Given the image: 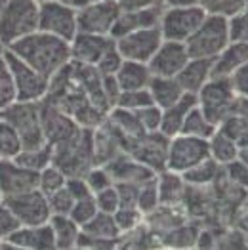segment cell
<instances>
[{
    "label": "cell",
    "mask_w": 248,
    "mask_h": 250,
    "mask_svg": "<svg viewBox=\"0 0 248 250\" xmlns=\"http://www.w3.org/2000/svg\"><path fill=\"white\" fill-rule=\"evenodd\" d=\"M6 50L16 54L20 60L29 63L33 69H37L48 79H52L58 71H62L71 62L69 42L44 31H35L10 44Z\"/></svg>",
    "instance_id": "1"
},
{
    "label": "cell",
    "mask_w": 248,
    "mask_h": 250,
    "mask_svg": "<svg viewBox=\"0 0 248 250\" xmlns=\"http://www.w3.org/2000/svg\"><path fill=\"white\" fill-rule=\"evenodd\" d=\"M39 31V0L0 2V46L10 44Z\"/></svg>",
    "instance_id": "2"
},
{
    "label": "cell",
    "mask_w": 248,
    "mask_h": 250,
    "mask_svg": "<svg viewBox=\"0 0 248 250\" xmlns=\"http://www.w3.org/2000/svg\"><path fill=\"white\" fill-rule=\"evenodd\" d=\"M229 44L227 18L208 12L199 29L186 41L189 58L199 60H214L222 54V50Z\"/></svg>",
    "instance_id": "3"
},
{
    "label": "cell",
    "mask_w": 248,
    "mask_h": 250,
    "mask_svg": "<svg viewBox=\"0 0 248 250\" xmlns=\"http://www.w3.org/2000/svg\"><path fill=\"white\" fill-rule=\"evenodd\" d=\"M52 149H54L52 163L58 168H62L67 174V178L84 176L96 165L94 146H92V130H88V128H81L75 138H71L65 144L52 147Z\"/></svg>",
    "instance_id": "4"
},
{
    "label": "cell",
    "mask_w": 248,
    "mask_h": 250,
    "mask_svg": "<svg viewBox=\"0 0 248 250\" xmlns=\"http://www.w3.org/2000/svg\"><path fill=\"white\" fill-rule=\"evenodd\" d=\"M239 100L241 98L235 94L229 77H212L197 94V105L216 126L235 113Z\"/></svg>",
    "instance_id": "5"
},
{
    "label": "cell",
    "mask_w": 248,
    "mask_h": 250,
    "mask_svg": "<svg viewBox=\"0 0 248 250\" xmlns=\"http://www.w3.org/2000/svg\"><path fill=\"white\" fill-rule=\"evenodd\" d=\"M0 119L16 130L21 149L46 144L41 123V102H14L0 111Z\"/></svg>",
    "instance_id": "6"
},
{
    "label": "cell",
    "mask_w": 248,
    "mask_h": 250,
    "mask_svg": "<svg viewBox=\"0 0 248 250\" xmlns=\"http://www.w3.org/2000/svg\"><path fill=\"white\" fill-rule=\"evenodd\" d=\"M207 10L201 4L165 6L159 21V29L165 41L186 42L207 18Z\"/></svg>",
    "instance_id": "7"
},
{
    "label": "cell",
    "mask_w": 248,
    "mask_h": 250,
    "mask_svg": "<svg viewBox=\"0 0 248 250\" xmlns=\"http://www.w3.org/2000/svg\"><path fill=\"white\" fill-rule=\"evenodd\" d=\"M2 52L12 73V81L16 88V102H42L48 94L50 79L39 73L37 69H33L29 63L20 60L10 50L2 48Z\"/></svg>",
    "instance_id": "8"
},
{
    "label": "cell",
    "mask_w": 248,
    "mask_h": 250,
    "mask_svg": "<svg viewBox=\"0 0 248 250\" xmlns=\"http://www.w3.org/2000/svg\"><path fill=\"white\" fill-rule=\"evenodd\" d=\"M39 31L71 42L79 33L77 8L67 0H39Z\"/></svg>",
    "instance_id": "9"
},
{
    "label": "cell",
    "mask_w": 248,
    "mask_h": 250,
    "mask_svg": "<svg viewBox=\"0 0 248 250\" xmlns=\"http://www.w3.org/2000/svg\"><path fill=\"white\" fill-rule=\"evenodd\" d=\"M210 157L208 151V140L187 136V134H176L168 140V153H166V170L184 174L189 168L203 163Z\"/></svg>",
    "instance_id": "10"
},
{
    "label": "cell",
    "mask_w": 248,
    "mask_h": 250,
    "mask_svg": "<svg viewBox=\"0 0 248 250\" xmlns=\"http://www.w3.org/2000/svg\"><path fill=\"white\" fill-rule=\"evenodd\" d=\"M168 140L163 132H145L138 138L124 142V153L134 157L136 161L144 163L153 172L166 170V153H168Z\"/></svg>",
    "instance_id": "11"
},
{
    "label": "cell",
    "mask_w": 248,
    "mask_h": 250,
    "mask_svg": "<svg viewBox=\"0 0 248 250\" xmlns=\"http://www.w3.org/2000/svg\"><path fill=\"white\" fill-rule=\"evenodd\" d=\"M121 6L117 0H96L77 10V23L79 33H92V35H109L113 25L121 14Z\"/></svg>",
    "instance_id": "12"
},
{
    "label": "cell",
    "mask_w": 248,
    "mask_h": 250,
    "mask_svg": "<svg viewBox=\"0 0 248 250\" xmlns=\"http://www.w3.org/2000/svg\"><path fill=\"white\" fill-rule=\"evenodd\" d=\"M163 41L165 39L159 27H145V29H138V31H132L128 35L115 39L117 50L121 52L123 60L142 63H149V60L155 56V52L159 50Z\"/></svg>",
    "instance_id": "13"
},
{
    "label": "cell",
    "mask_w": 248,
    "mask_h": 250,
    "mask_svg": "<svg viewBox=\"0 0 248 250\" xmlns=\"http://www.w3.org/2000/svg\"><path fill=\"white\" fill-rule=\"evenodd\" d=\"M18 218L20 226H41L48 224L52 218V210L48 205V197L39 188L20 193L16 197L4 199Z\"/></svg>",
    "instance_id": "14"
},
{
    "label": "cell",
    "mask_w": 248,
    "mask_h": 250,
    "mask_svg": "<svg viewBox=\"0 0 248 250\" xmlns=\"http://www.w3.org/2000/svg\"><path fill=\"white\" fill-rule=\"evenodd\" d=\"M41 123L42 132H44V140L52 147L69 142L81 130V126L77 125L65 111H62L60 107H56V105L46 102V100L41 102Z\"/></svg>",
    "instance_id": "15"
},
{
    "label": "cell",
    "mask_w": 248,
    "mask_h": 250,
    "mask_svg": "<svg viewBox=\"0 0 248 250\" xmlns=\"http://www.w3.org/2000/svg\"><path fill=\"white\" fill-rule=\"evenodd\" d=\"M186 42L163 41L155 56L149 60V71L153 77H178V73L189 62Z\"/></svg>",
    "instance_id": "16"
},
{
    "label": "cell",
    "mask_w": 248,
    "mask_h": 250,
    "mask_svg": "<svg viewBox=\"0 0 248 250\" xmlns=\"http://www.w3.org/2000/svg\"><path fill=\"white\" fill-rule=\"evenodd\" d=\"M39 188V172L21 167L16 159L0 161V197L10 199Z\"/></svg>",
    "instance_id": "17"
},
{
    "label": "cell",
    "mask_w": 248,
    "mask_h": 250,
    "mask_svg": "<svg viewBox=\"0 0 248 250\" xmlns=\"http://www.w3.org/2000/svg\"><path fill=\"white\" fill-rule=\"evenodd\" d=\"M71 60L84 65H98L109 48L115 46V39L109 35H92V33H77L69 42Z\"/></svg>",
    "instance_id": "18"
},
{
    "label": "cell",
    "mask_w": 248,
    "mask_h": 250,
    "mask_svg": "<svg viewBox=\"0 0 248 250\" xmlns=\"http://www.w3.org/2000/svg\"><path fill=\"white\" fill-rule=\"evenodd\" d=\"M165 6H147V8H134V10H121L119 18L113 25L111 37L119 39L132 31L145 29V27H159Z\"/></svg>",
    "instance_id": "19"
},
{
    "label": "cell",
    "mask_w": 248,
    "mask_h": 250,
    "mask_svg": "<svg viewBox=\"0 0 248 250\" xmlns=\"http://www.w3.org/2000/svg\"><path fill=\"white\" fill-rule=\"evenodd\" d=\"M2 247L23 250H52L56 249V243L50 224H41V226H20L4 241Z\"/></svg>",
    "instance_id": "20"
},
{
    "label": "cell",
    "mask_w": 248,
    "mask_h": 250,
    "mask_svg": "<svg viewBox=\"0 0 248 250\" xmlns=\"http://www.w3.org/2000/svg\"><path fill=\"white\" fill-rule=\"evenodd\" d=\"M103 167L109 170V174L115 180V184L117 182H128V184L142 186V184L153 180L157 176V172H153L149 167H145L144 163L136 161L128 153H121L119 157H115L113 161H109Z\"/></svg>",
    "instance_id": "21"
},
{
    "label": "cell",
    "mask_w": 248,
    "mask_h": 250,
    "mask_svg": "<svg viewBox=\"0 0 248 250\" xmlns=\"http://www.w3.org/2000/svg\"><path fill=\"white\" fill-rule=\"evenodd\" d=\"M212 62L214 60H199V58H191L186 63V67L178 73V83L184 88L186 94L197 96L201 92V88L212 79Z\"/></svg>",
    "instance_id": "22"
},
{
    "label": "cell",
    "mask_w": 248,
    "mask_h": 250,
    "mask_svg": "<svg viewBox=\"0 0 248 250\" xmlns=\"http://www.w3.org/2000/svg\"><path fill=\"white\" fill-rule=\"evenodd\" d=\"M248 63L247 42H231L212 62V77H231L239 67Z\"/></svg>",
    "instance_id": "23"
},
{
    "label": "cell",
    "mask_w": 248,
    "mask_h": 250,
    "mask_svg": "<svg viewBox=\"0 0 248 250\" xmlns=\"http://www.w3.org/2000/svg\"><path fill=\"white\" fill-rule=\"evenodd\" d=\"M195 105H197V96H193V94H184L174 105L163 109V119H161V128H159V132H163L166 138H172V136L180 134L187 113H189Z\"/></svg>",
    "instance_id": "24"
},
{
    "label": "cell",
    "mask_w": 248,
    "mask_h": 250,
    "mask_svg": "<svg viewBox=\"0 0 248 250\" xmlns=\"http://www.w3.org/2000/svg\"><path fill=\"white\" fill-rule=\"evenodd\" d=\"M186 180L182 174L172 172V170H163L157 174V189H159V199L161 205H170V207H180L187 191Z\"/></svg>",
    "instance_id": "25"
},
{
    "label": "cell",
    "mask_w": 248,
    "mask_h": 250,
    "mask_svg": "<svg viewBox=\"0 0 248 250\" xmlns=\"http://www.w3.org/2000/svg\"><path fill=\"white\" fill-rule=\"evenodd\" d=\"M151 71L149 65L142 62H130L124 60L119 67V71L115 73V79L123 90H138V88H147L149 81H151Z\"/></svg>",
    "instance_id": "26"
},
{
    "label": "cell",
    "mask_w": 248,
    "mask_h": 250,
    "mask_svg": "<svg viewBox=\"0 0 248 250\" xmlns=\"http://www.w3.org/2000/svg\"><path fill=\"white\" fill-rule=\"evenodd\" d=\"M147 88L153 98V104L159 105L161 109L174 105L186 94L176 77H151Z\"/></svg>",
    "instance_id": "27"
},
{
    "label": "cell",
    "mask_w": 248,
    "mask_h": 250,
    "mask_svg": "<svg viewBox=\"0 0 248 250\" xmlns=\"http://www.w3.org/2000/svg\"><path fill=\"white\" fill-rule=\"evenodd\" d=\"M50 228L54 233V243L58 250H73L77 249L79 237H81V226L71 216H58L54 214L50 218Z\"/></svg>",
    "instance_id": "28"
},
{
    "label": "cell",
    "mask_w": 248,
    "mask_h": 250,
    "mask_svg": "<svg viewBox=\"0 0 248 250\" xmlns=\"http://www.w3.org/2000/svg\"><path fill=\"white\" fill-rule=\"evenodd\" d=\"M105 119H107L109 125L113 126V128L123 136L124 142L145 134V130L142 128V125H140V119H138L136 111L123 109V107H111Z\"/></svg>",
    "instance_id": "29"
},
{
    "label": "cell",
    "mask_w": 248,
    "mask_h": 250,
    "mask_svg": "<svg viewBox=\"0 0 248 250\" xmlns=\"http://www.w3.org/2000/svg\"><path fill=\"white\" fill-rule=\"evenodd\" d=\"M182 176H184V180H186L189 188H207V186L214 184L216 180H220L224 176V167L220 163H216L212 157H208L203 163L189 168Z\"/></svg>",
    "instance_id": "30"
},
{
    "label": "cell",
    "mask_w": 248,
    "mask_h": 250,
    "mask_svg": "<svg viewBox=\"0 0 248 250\" xmlns=\"http://www.w3.org/2000/svg\"><path fill=\"white\" fill-rule=\"evenodd\" d=\"M208 151H210V157L224 167V165L233 163L239 157V144L229 134H226L224 130L218 128L208 138Z\"/></svg>",
    "instance_id": "31"
},
{
    "label": "cell",
    "mask_w": 248,
    "mask_h": 250,
    "mask_svg": "<svg viewBox=\"0 0 248 250\" xmlns=\"http://www.w3.org/2000/svg\"><path fill=\"white\" fill-rule=\"evenodd\" d=\"M83 233L90 235V237H96V239H103V241H111V243H117L119 247V237H121V229L115 222V216L109 214V212H98L88 224H84Z\"/></svg>",
    "instance_id": "32"
},
{
    "label": "cell",
    "mask_w": 248,
    "mask_h": 250,
    "mask_svg": "<svg viewBox=\"0 0 248 250\" xmlns=\"http://www.w3.org/2000/svg\"><path fill=\"white\" fill-rule=\"evenodd\" d=\"M52 159H54V149L50 144H42L37 147H23L16 155V161L21 167L29 168L33 172H41L42 168L52 165Z\"/></svg>",
    "instance_id": "33"
},
{
    "label": "cell",
    "mask_w": 248,
    "mask_h": 250,
    "mask_svg": "<svg viewBox=\"0 0 248 250\" xmlns=\"http://www.w3.org/2000/svg\"><path fill=\"white\" fill-rule=\"evenodd\" d=\"M216 130H218V126L214 125L207 115L203 113V109H201L199 105H195V107L187 113L180 134H187V136H195V138L208 140Z\"/></svg>",
    "instance_id": "34"
},
{
    "label": "cell",
    "mask_w": 248,
    "mask_h": 250,
    "mask_svg": "<svg viewBox=\"0 0 248 250\" xmlns=\"http://www.w3.org/2000/svg\"><path fill=\"white\" fill-rule=\"evenodd\" d=\"M67 184V174L63 172L62 168H58L54 163L48 165L46 168H42L39 172V189L48 197L52 193H56L58 189L65 188Z\"/></svg>",
    "instance_id": "35"
},
{
    "label": "cell",
    "mask_w": 248,
    "mask_h": 250,
    "mask_svg": "<svg viewBox=\"0 0 248 250\" xmlns=\"http://www.w3.org/2000/svg\"><path fill=\"white\" fill-rule=\"evenodd\" d=\"M136 207H138V210H140L144 216L151 214L153 210L161 207L159 189H157V176H155L153 180H149V182H145V184L140 186V189H138V203H136Z\"/></svg>",
    "instance_id": "36"
},
{
    "label": "cell",
    "mask_w": 248,
    "mask_h": 250,
    "mask_svg": "<svg viewBox=\"0 0 248 250\" xmlns=\"http://www.w3.org/2000/svg\"><path fill=\"white\" fill-rule=\"evenodd\" d=\"M21 151V142L16 134V130L8 123L0 119V161L16 159V155Z\"/></svg>",
    "instance_id": "37"
},
{
    "label": "cell",
    "mask_w": 248,
    "mask_h": 250,
    "mask_svg": "<svg viewBox=\"0 0 248 250\" xmlns=\"http://www.w3.org/2000/svg\"><path fill=\"white\" fill-rule=\"evenodd\" d=\"M153 104V98L149 94V88H138V90H123L115 102V107H123L130 111H138L145 105Z\"/></svg>",
    "instance_id": "38"
},
{
    "label": "cell",
    "mask_w": 248,
    "mask_h": 250,
    "mask_svg": "<svg viewBox=\"0 0 248 250\" xmlns=\"http://www.w3.org/2000/svg\"><path fill=\"white\" fill-rule=\"evenodd\" d=\"M14 102H16V88H14V81H12V73L6 63L4 52L0 50V111H4Z\"/></svg>",
    "instance_id": "39"
},
{
    "label": "cell",
    "mask_w": 248,
    "mask_h": 250,
    "mask_svg": "<svg viewBox=\"0 0 248 250\" xmlns=\"http://www.w3.org/2000/svg\"><path fill=\"white\" fill-rule=\"evenodd\" d=\"M84 180H86L88 188L92 191V195H96V193H100V191H103V189L115 186V180L111 178L109 170H107L103 165H94V167L84 174Z\"/></svg>",
    "instance_id": "40"
},
{
    "label": "cell",
    "mask_w": 248,
    "mask_h": 250,
    "mask_svg": "<svg viewBox=\"0 0 248 250\" xmlns=\"http://www.w3.org/2000/svg\"><path fill=\"white\" fill-rule=\"evenodd\" d=\"M98 205H96V199L94 195H88V197H83V199H77L73 208L69 212V216L83 228L84 224H88L96 214H98Z\"/></svg>",
    "instance_id": "41"
},
{
    "label": "cell",
    "mask_w": 248,
    "mask_h": 250,
    "mask_svg": "<svg viewBox=\"0 0 248 250\" xmlns=\"http://www.w3.org/2000/svg\"><path fill=\"white\" fill-rule=\"evenodd\" d=\"M113 216H115V222L121 229V235L140 228L145 220V216L138 208H124V207H121Z\"/></svg>",
    "instance_id": "42"
},
{
    "label": "cell",
    "mask_w": 248,
    "mask_h": 250,
    "mask_svg": "<svg viewBox=\"0 0 248 250\" xmlns=\"http://www.w3.org/2000/svg\"><path fill=\"white\" fill-rule=\"evenodd\" d=\"M48 205H50V210H52V216L58 214V216H69V212L75 205V197L69 193L67 188L58 189L56 193L48 195Z\"/></svg>",
    "instance_id": "43"
},
{
    "label": "cell",
    "mask_w": 248,
    "mask_h": 250,
    "mask_svg": "<svg viewBox=\"0 0 248 250\" xmlns=\"http://www.w3.org/2000/svg\"><path fill=\"white\" fill-rule=\"evenodd\" d=\"M138 119H140V125L145 132H159L161 128V119H163V109L159 105L151 104L145 105L142 109L136 111Z\"/></svg>",
    "instance_id": "44"
},
{
    "label": "cell",
    "mask_w": 248,
    "mask_h": 250,
    "mask_svg": "<svg viewBox=\"0 0 248 250\" xmlns=\"http://www.w3.org/2000/svg\"><path fill=\"white\" fill-rule=\"evenodd\" d=\"M20 228L18 218L14 216L12 208L8 207V203L0 197V247L4 245V241Z\"/></svg>",
    "instance_id": "45"
},
{
    "label": "cell",
    "mask_w": 248,
    "mask_h": 250,
    "mask_svg": "<svg viewBox=\"0 0 248 250\" xmlns=\"http://www.w3.org/2000/svg\"><path fill=\"white\" fill-rule=\"evenodd\" d=\"M229 25V41L231 42H247L248 44V12H241L227 20Z\"/></svg>",
    "instance_id": "46"
},
{
    "label": "cell",
    "mask_w": 248,
    "mask_h": 250,
    "mask_svg": "<svg viewBox=\"0 0 248 250\" xmlns=\"http://www.w3.org/2000/svg\"><path fill=\"white\" fill-rule=\"evenodd\" d=\"M224 176L229 184H235L237 188H248V167L239 159H235L229 165H224Z\"/></svg>",
    "instance_id": "47"
},
{
    "label": "cell",
    "mask_w": 248,
    "mask_h": 250,
    "mask_svg": "<svg viewBox=\"0 0 248 250\" xmlns=\"http://www.w3.org/2000/svg\"><path fill=\"white\" fill-rule=\"evenodd\" d=\"M123 62H124L123 56H121V52L117 50V42H115V46L109 48V50L105 52L103 58L98 62L96 69H98L102 75H115V73L119 71V67H121Z\"/></svg>",
    "instance_id": "48"
},
{
    "label": "cell",
    "mask_w": 248,
    "mask_h": 250,
    "mask_svg": "<svg viewBox=\"0 0 248 250\" xmlns=\"http://www.w3.org/2000/svg\"><path fill=\"white\" fill-rule=\"evenodd\" d=\"M94 199H96L98 210H102V212L115 214V212L119 210V193H117V188H115V186H111V188L96 193Z\"/></svg>",
    "instance_id": "49"
},
{
    "label": "cell",
    "mask_w": 248,
    "mask_h": 250,
    "mask_svg": "<svg viewBox=\"0 0 248 250\" xmlns=\"http://www.w3.org/2000/svg\"><path fill=\"white\" fill-rule=\"evenodd\" d=\"M117 193H119V208H138L136 203H138V189L140 186L136 184H128V182H117L115 184Z\"/></svg>",
    "instance_id": "50"
},
{
    "label": "cell",
    "mask_w": 248,
    "mask_h": 250,
    "mask_svg": "<svg viewBox=\"0 0 248 250\" xmlns=\"http://www.w3.org/2000/svg\"><path fill=\"white\" fill-rule=\"evenodd\" d=\"M245 10H247V0H218L216 6L210 12L220 14V16L229 20V18H233V16L245 12Z\"/></svg>",
    "instance_id": "51"
},
{
    "label": "cell",
    "mask_w": 248,
    "mask_h": 250,
    "mask_svg": "<svg viewBox=\"0 0 248 250\" xmlns=\"http://www.w3.org/2000/svg\"><path fill=\"white\" fill-rule=\"evenodd\" d=\"M229 83H231L235 94H237L239 98L248 100V63H245L243 67H239V69L229 77Z\"/></svg>",
    "instance_id": "52"
},
{
    "label": "cell",
    "mask_w": 248,
    "mask_h": 250,
    "mask_svg": "<svg viewBox=\"0 0 248 250\" xmlns=\"http://www.w3.org/2000/svg\"><path fill=\"white\" fill-rule=\"evenodd\" d=\"M65 188L69 189V193L75 197V201H77V199H83V197H88V195H92V191H90V188H88V184H86L84 176H71V178H67Z\"/></svg>",
    "instance_id": "53"
},
{
    "label": "cell",
    "mask_w": 248,
    "mask_h": 250,
    "mask_svg": "<svg viewBox=\"0 0 248 250\" xmlns=\"http://www.w3.org/2000/svg\"><path fill=\"white\" fill-rule=\"evenodd\" d=\"M123 10L147 8V6H165V0H117Z\"/></svg>",
    "instance_id": "54"
},
{
    "label": "cell",
    "mask_w": 248,
    "mask_h": 250,
    "mask_svg": "<svg viewBox=\"0 0 248 250\" xmlns=\"http://www.w3.org/2000/svg\"><path fill=\"white\" fill-rule=\"evenodd\" d=\"M241 163H245L248 167V140L247 142H241L239 144V157H237Z\"/></svg>",
    "instance_id": "55"
},
{
    "label": "cell",
    "mask_w": 248,
    "mask_h": 250,
    "mask_svg": "<svg viewBox=\"0 0 248 250\" xmlns=\"http://www.w3.org/2000/svg\"><path fill=\"white\" fill-rule=\"evenodd\" d=\"M187 4H199V0H165V6H187Z\"/></svg>",
    "instance_id": "56"
},
{
    "label": "cell",
    "mask_w": 248,
    "mask_h": 250,
    "mask_svg": "<svg viewBox=\"0 0 248 250\" xmlns=\"http://www.w3.org/2000/svg\"><path fill=\"white\" fill-rule=\"evenodd\" d=\"M67 2L79 10V8H83V6H86V4H92V2H96V0H67Z\"/></svg>",
    "instance_id": "57"
},
{
    "label": "cell",
    "mask_w": 248,
    "mask_h": 250,
    "mask_svg": "<svg viewBox=\"0 0 248 250\" xmlns=\"http://www.w3.org/2000/svg\"><path fill=\"white\" fill-rule=\"evenodd\" d=\"M216 2H218V0H199V4H201V6H203L207 12H210V10L216 6Z\"/></svg>",
    "instance_id": "58"
},
{
    "label": "cell",
    "mask_w": 248,
    "mask_h": 250,
    "mask_svg": "<svg viewBox=\"0 0 248 250\" xmlns=\"http://www.w3.org/2000/svg\"><path fill=\"white\" fill-rule=\"evenodd\" d=\"M247 12H248V0H247Z\"/></svg>",
    "instance_id": "59"
},
{
    "label": "cell",
    "mask_w": 248,
    "mask_h": 250,
    "mask_svg": "<svg viewBox=\"0 0 248 250\" xmlns=\"http://www.w3.org/2000/svg\"><path fill=\"white\" fill-rule=\"evenodd\" d=\"M0 50H2V46H0Z\"/></svg>",
    "instance_id": "60"
},
{
    "label": "cell",
    "mask_w": 248,
    "mask_h": 250,
    "mask_svg": "<svg viewBox=\"0 0 248 250\" xmlns=\"http://www.w3.org/2000/svg\"><path fill=\"white\" fill-rule=\"evenodd\" d=\"M0 2H2V0H0Z\"/></svg>",
    "instance_id": "61"
}]
</instances>
